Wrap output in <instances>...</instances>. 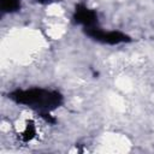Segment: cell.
I'll return each instance as SVG.
<instances>
[{
	"label": "cell",
	"mask_w": 154,
	"mask_h": 154,
	"mask_svg": "<svg viewBox=\"0 0 154 154\" xmlns=\"http://www.w3.org/2000/svg\"><path fill=\"white\" fill-rule=\"evenodd\" d=\"M73 19L76 23L84 25V28L88 26H94L97 22V16L95 11L88 8L84 5H77L73 14Z\"/></svg>",
	"instance_id": "cell-3"
},
{
	"label": "cell",
	"mask_w": 154,
	"mask_h": 154,
	"mask_svg": "<svg viewBox=\"0 0 154 154\" xmlns=\"http://www.w3.org/2000/svg\"><path fill=\"white\" fill-rule=\"evenodd\" d=\"M85 29V34L100 42L103 43H108V45H118V43H124V42H129L130 37L123 32L119 31H103L99 28L94 26H88L84 28Z\"/></svg>",
	"instance_id": "cell-2"
},
{
	"label": "cell",
	"mask_w": 154,
	"mask_h": 154,
	"mask_svg": "<svg viewBox=\"0 0 154 154\" xmlns=\"http://www.w3.org/2000/svg\"><path fill=\"white\" fill-rule=\"evenodd\" d=\"M1 10L4 12H14L20 7V0H0Z\"/></svg>",
	"instance_id": "cell-4"
},
{
	"label": "cell",
	"mask_w": 154,
	"mask_h": 154,
	"mask_svg": "<svg viewBox=\"0 0 154 154\" xmlns=\"http://www.w3.org/2000/svg\"><path fill=\"white\" fill-rule=\"evenodd\" d=\"M10 97L18 103L28 105L43 112L54 109L63 102V96L58 91L40 88H32L29 90H16L10 94Z\"/></svg>",
	"instance_id": "cell-1"
},
{
	"label": "cell",
	"mask_w": 154,
	"mask_h": 154,
	"mask_svg": "<svg viewBox=\"0 0 154 154\" xmlns=\"http://www.w3.org/2000/svg\"><path fill=\"white\" fill-rule=\"evenodd\" d=\"M34 136H35V126H34V124L30 122V123H28V125H26V128H25V130H24L22 137H23L24 141H29V140H31Z\"/></svg>",
	"instance_id": "cell-5"
}]
</instances>
